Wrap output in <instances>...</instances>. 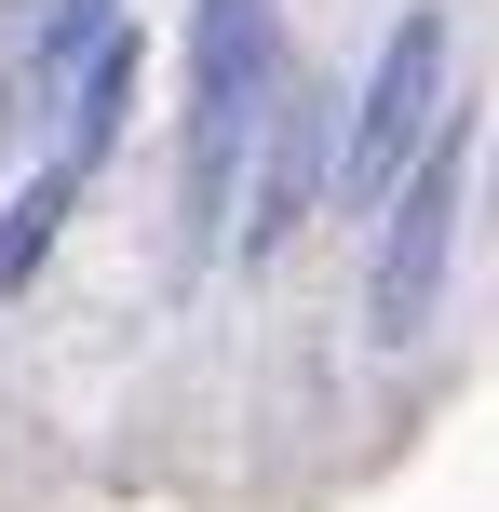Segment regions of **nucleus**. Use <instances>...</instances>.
Listing matches in <instances>:
<instances>
[{"mask_svg":"<svg viewBox=\"0 0 499 512\" xmlns=\"http://www.w3.org/2000/svg\"><path fill=\"white\" fill-rule=\"evenodd\" d=\"M270 81H284L270 0H203V27H189V230H203V243L230 230V176L257 162Z\"/></svg>","mask_w":499,"mask_h":512,"instance_id":"f257e3e1","label":"nucleus"},{"mask_svg":"<svg viewBox=\"0 0 499 512\" xmlns=\"http://www.w3.org/2000/svg\"><path fill=\"white\" fill-rule=\"evenodd\" d=\"M446 149V14H405L378 41L365 95L338 108V203L351 216H392V189Z\"/></svg>","mask_w":499,"mask_h":512,"instance_id":"f03ea898","label":"nucleus"},{"mask_svg":"<svg viewBox=\"0 0 499 512\" xmlns=\"http://www.w3.org/2000/svg\"><path fill=\"white\" fill-rule=\"evenodd\" d=\"M446 256H459V135L392 189V230H378V283H365V324L378 351H419L432 337V297H446Z\"/></svg>","mask_w":499,"mask_h":512,"instance_id":"7ed1b4c3","label":"nucleus"},{"mask_svg":"<svg viewBox=\"0 0 499 512\" xmlns=\"http://www.w3.org/2000/svg\"><path fill=\"white\" fill-rule=\"evenodd\" d=\"M311 189H338V108H324V81H270V122H257V176H243V256H284L297 216H311Z\"/></svg>","mask_w":499,"mask_h":512,"instance_id":"20e7f679","label":"nucleus"},{"mask_svg":"<svg viewBox=\"0 0 499 512\" xmlns=\"http://www.w3.org/2000/svg\"><path fill=\"white\" fill-rule=\"evenodd\" d=\"M135 81H149V41H135V27H108V41L81 54V81H68V95H54V162H95L108 135H122Z\"/></svg>","mask_w":499,"mask_h":512,"instance_id":"39448f33","label":"nucleus"},{"mask_svg":"<svg viewBox=\"0 0 499 512\" xmlns=\"http://www.w3.org/2000/svg\"><path fill=\"white\" fill-rule=\"evenodd\" d=\"M108 27H122L108 0H54V14L27 27V95H68V81H81V54H95Z\"/></svg>","mask_w":499,"mask_h":512,"instance_id":"423d86ee","label":"nucleus"},{"mask_svg":"<svg viewBox=\"0 0 499 512\" xmlns=\"http://www.w3.org/2000/svg\"><path fill=\"white\" fill-rule=\"evenodd\" d=\"M68 189H81V162H41V176H27V203L0 216V283H27L54 256V216H68Z\"/></svg>","mask_w":499,"mask_h":512,"instance_id":"0eeeda50","label":"nucleus"}]
</instances>
